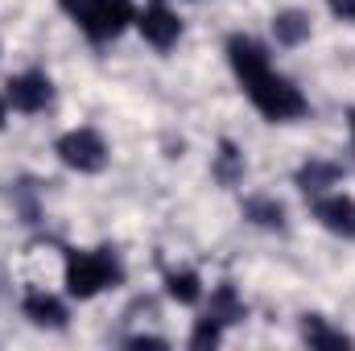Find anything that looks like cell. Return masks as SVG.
I'll use <instances>...</instances> for the list:
<instances>
[{"mask_svg": "<svg viewBox=\"0 0 355 351\" xmlns=\"http://www.w3.org/2000/svg\"><path fill=\"white\" fill-rule=\"evenodd\" d=\"M227 62H232V71H236V79H240L244 95L252 99V108H257L265 120L285 124V120H297V116H306V112H310L306 95L293 87L285 75H277V71H272L268 50L257 42V37L236 33V37L227 42Z\"/></svg>", "mask_w": 355, "mask_h": 351, "instance_id": "cell-1", "label": "cell"}, {"mask_svg": "<svg viewBox=\"0 0 355 351\" xmlns=\"http://www.w3.org/2000/svg\"><path fill=\"white\" fill-rule=\"evenodd\" d=\"M62 281H67L71 298L91 302L103 289L124 281V264H120V257L112 248H71L67 261H62Z\"/></svg>", "mask_w": 355, "mask_h": 351, "instance_id": "cell-2", "label": "cell"}, {"mask_svg": "<svg viewBox=\"0 0 355 351\" xmlns=\"http://www.w3.org/2000/svg\"><path fill=\"white\" fill-rule=\"evenodd\" d=\"M132 21H137L132 0H87V4L75 12V25L87 33V42H95V46L116 42Z\"/></svg>", "mask_w": 355, "mask_h": 351, "instance_id": "cell-3", "label": "cell"}, {"mask_svg": "<svg viewBox=\"0 0 355 351\" xmlns=\"http://www.w3.org/2000/svg\"><path fill=\"white\" fill-rule=\"evenodd\" d=\"M54 153H58V162H62L67 170H75V174H99V170L107 166V141H103V132L91 128V124L62 132V137L54 141Z\"/></svg>", "mask_w": 355, "mask_h": 351, "instance_id": "cell-4", "label": "cell"}, {"mask_svg": "<svg viewBox=\"0 0 355 351\" xmlns=\"http://www.w3.org/2000/svg\"><path fill=\"white\" fill-rule=\"evenodd\" d=\"M4 99H8L12 112H21V116H37V112L50 108V99H54V83H50L46 71H21V75H12V79L4 83Z\"/></svg>", "mask_w": 355, "mask_h": 351, "instance_id": "cell-5", "label": "cell"}, {"mask_svg": "<svg viewBox=\"0 0 355 351\" xmlns=\"http://www.w3.org/2000/svg\"><path fill=\"white\" fill-rule=\"evenodd\" d=\"M137 29H141V37L153 50H174L178 37H182V17H178L166 0H153L149 8L137 12Z\"/></svg>", "mask_w": 355, "mask_h": 351, "instance_id": "cell-6", "label": "cell"}, {"mask_svg": "<svg viewBox=\"0 0 355 351\" xmlns=\"http://www.w3.org/2000/svg\"><path fill=\"white\" fill-rule=\"evenodd\" d=\"M314 203V219L331 232V236H343V240H355V198L343 194V190H327Z\"/></svg>", "mask_w": 355, "mask_h": 351, "instance_id": "cell-7", "label": "cell"}, {"mask_svg": "<svg viewBox=\"0 0 355 351\" xmlns=\"http://www.w3.org/2000/svg\"><path fill=\"white\" fill-rule=\"evenodd\" d=\"M297 190L306 194V198H318V194H327V190H335L339 182H343V166L339 162H327V157H310L302 170H297Z\"/></svg>", "mask_w": 355, "mask_h": 351, "instance_id": "cell-8", "label": "cell"}, {"mask_svg": "<svg viewBox=\"0 0 355 351\" xmlns=\"http://www.w3.org/2000/svg\"><path fill=\"white\" fill-rule=\"evenodd\" d=\"M21 310H25V318H29L33 327H50V331L67 327V306H62V298H54V293H46V289H29L25 302H21Z\"/></svg>", "mask_w": 355, "mask_h": 351, "instance_id": "cell-9", "label": "cell"}, {"mask_svg": "<svg viewBox=\"0 0 355 351\" xmlns=\"http://www.w3.org/2000/svg\"><path fill=\"white\" fill-rule=\"evenodd\" d=\"M272 37H277V46H302V42L310 37V12H302V8H281V12L272 17Z\"/></svg>", "mask_w": 355, "mask_h": 351, "instance_id": "cell-10", "label": "cell"}, {"mask_svg": "<svg viewBox=\"0 0 355 351\" xmlns=\"http://www.w3.org/2000/svg\"><path fill=\"white\" fill-rule=\"evenodd\" d=\"M202 314H211V318H219L223 327H232V323H240L244 318V302H240V293H236V285L232 281H223V285H215L211 289V302H207V310Z\"/></svg>", "mask_w": 355, "mask_h": 351, "instance_id": "cell-11", "label": "cell"}, {"mask_svg": "<svg viewBox=\"0 0 355 351\" xmlns=\"http://www.w3.org/2000/svg\"><path fill=\"white\" fill-rule=\"evenodd\" d=\"M302 339L310 343V348H322V351H331V348H352V335H343V331H335L327 318H318V314H306L302 318Z\"/></svg>", "mask_w": 355, "mask_h": 351, "instance_id": "cell-12", "label": "cell"}, {"mask_svg": "<svg viewBox=\"0 0 355 351\" xmlns=\"http://www.w3.org/2000/svg\"><path fill=\"white\" fill-rule=\"evenodd\" d=\"M166 293L178 306H198L202 302V281H198L194 268H170L166 273Z\"/></svg>", "mask_w": 355, "mask_h": 351, "instance_id": "cell-13", "label": "cell"}, {"mask_svg": "<svg viewBox=\"0 0 355 351\" xmlns=\"http://www.w3.org/2000/svg\"><path fill=\"white\" fill-rule=\"evenodd\" d=\"M244 215H248L257 228H285V207H281L272 194H252V198H244Z\"/></svg>", "mask_w": 355, "mask_h": 351, "instance_id": "cell-14", "label": "cell"}, {"mask_svg": "<svg viewBox=\"0 0 355 351\" xmlns=\"http://www.w3.org/2000/svg\"><path fill=\"white\" fill-rule=\"evenodd\" d=\"M215 182L219 186H240L244 182V153L232 141H223L219 153H215Z\"/></svg>", "mask_w": 355, "mask_h": 351, "instance_id": "cell-15", "label": "cell"}, {"mask_svg": "<svg viewBox=\"0 0 355 351\" xmlns=\"http://www.w3.org/2000/svg\"><path fill=\"white\" fill-rule=\"evenodd\" d=\"M223 323L219 318H211V314H202L198 323H194V331H190V348H215L219 339H223Z\"/></svg>", "mask_w": 355, "mask_h": 351, "instance_id": "cell-16", "label": "cell"}, {"mask_svg": "<svg viewBox=\"0 0 355 351\" xmlns=\"http://www.w3.org/2000/svg\"><path fill=\"white\" fill-rule=\"evenodd\" d=\"M339 21H355V0H327Z\"/></svg>", "mask_w": 355, "mask_h": 351, "instance_id": "cell-17", "label": "cell"}, {"mask_svg": "<svg viewBox=\"0 0 355 351\" xmlns=\"http://www.w3.org/2000/svg\"><path fill=\"white\" fill-rule=\"evenodd\" d=\"M128 348H166V339H153V335H137V339H128Z\"/></svg>", "mask_w": 355, "mask_h": 351, "instance_id": "cell-18", "label": "cell"}, {"mask_svg": "<svg viewBox=\"0 0 355 351\" xmlns=\"http://www.w3.org/2000/svg\"><path fill=\"white\" fill-rule=\"evenodd\" d=\"M58 4H62V8H67V12H71V17H75V12H79V8H83V4H87V0H58Z\"/></svg>", "mask_w": 355, "mask_h": 351, "instance_id": "cell-19", "label": "cell"}, {"mask_svg": "<svg viewBox=\"0 0 355 351\" xmlns=\"http://www.w3.org/2000/svg\"><path fill=\"white\" fill-rule=\"evenodd\" d=\"M4 116H8V99H0V128H4Z\"/></svg>", "mask_w": 355, "mask_h": 351, "instance_id": "cell-20", "label": "cell"}, {"mask_svg": "<svg viewBox=\"0 0 355 351\" xmlns=\"http://www.w3.org/2000/svg\"><path fill=\"white\" fill-rule=\"evenodd\" d=\"M352 145H355V112H352Z\"/></svg>", "mask_w": 355, "mask_h": 351, "instance_id": "cell-21", "label": "cell"}]
</instances>
